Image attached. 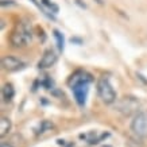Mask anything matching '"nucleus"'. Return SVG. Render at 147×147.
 Segmentation results:
<instances>
[{"label":"nucleus","mask_w":147,"mask_h":147,"mask_svg":"<svg viewBox=\"0 0 147 147\" xmlns=\"http://www.w3.org/2000/svg\"><path fill=\"white\" fill-rule=\"evenodd\" d=\"M93 81V77L86 70H77L67 80V85L73 92L74 100L80 107H84L86 104V98L89 93V85Z\"/></svg>","instance_id":"obj_1"},{"label":"nucleus","mask_w":147,"mask_h":147,"mask_svg":"<svg viewBox=\"0 0 147 147\" xmlns=\"http://www.w3.org/2000/svg\"><path fill=\"white\" fill-rule=\"evenodd\" d=\"M31 28L28 23H19L11 34V43L13 46H26L31 40Z\"/></svg>","instance_id":"obj_2"},{"label":"nucleus","mask_w":147,"mask_h":147,"mask_svg":"<svg viewBox=\"0 0 147 147\" xmlns=\"http://www.w3.org/2000/svg\"><path fill=\"white\" fill-rule=\"evenodd\" d=\"M97 94L105 104H113L116 101V92L107 77H101L97 81Z\"/></svg>","instance_id":"obj_3"},{"label":"nucleus","mask_w":147,"mask_h":147,"mask_svg":"<svg viewBox=\"0 0 147 147\" xmlns=\"http://www.w3.org/2000/svg\"><path fill=\"white\" fill-rule=\"evenodd\" d=\"M139 100L136 97H132V96H124L123 98H120L119 101H116V105H115V109L119 111L120 113L123 115L128 116L131 113L136 112L138 113V109H139Z\"/></svg>","instance_id":"obj_4"},{"label":"nucleus","mask_w":147,"mask_h":147,"mask_svg":"<svg viewBox=\"0 0 147 147\" xmlns=\"http://www.w3.org/2000/svg\"><path fill=\"white\" fill-rule=\"evenodd\" d=\"M131 131L138 138H147V113L138 112L135 113L131 121Z\"/></svg>","instance_id":"obj_5"},{"label":"nucleus","mask_w":147,"mask_h":147,"mask_svg":"<svg viewBox=\"0 0 147 147\" xmlns=\"http://www.w3.org/2000/svg\"><path fill=\"white\" fill-rule=\"evenodd\" d=\"M1 66L8 71H19L27 66V63L15 55H5L1 59Z\"/></svg>","instance_id":"obj_6"},{"label":"nucleus","mask_w":147,"mask_h":147,"mask_svg":"<svg viewBox=\"0 0 147 147\" xmlns=\"http://www.w3.org/2000/svg\"><path fill=\"white\" fill-rule=\"evenodd\" d=\"M57 54L54 53L53 50H47L45 51L43 57L40 58V61L38 62V67L39 69H47V67H51L54 63L57 62Z\"/></svg>","instance_id":"obj_7"},{"label":"nucleus","mask_w":147,"mask_h":147,"mask_svg":"<svg viewBox=\"0 0 147 147\" xmlns=\"http://www.w3.org/2000/svg\"><path fill=\"white\" fill-rule=\"evenodd\" d=\"M1 96H3V100L5 102L12 101L13 96H15V89L11 84H4L3 88H1Z\"/></svg>","instance_id":"obj_8"},{"label":"nucleus","mask_w":147,"mask_h":147,"mask_svg":"<svg viewBox=\"0 0 147 147\" xmlns=\"http://www.w3.org/2000/svg\"><path fill=\"white\" fill-rule=\"evenodd\" d=\"M105 136H108V134H101V135H98L97 131H90L89 134H85V135L82 134V135H81V138H82V139H86V140H88V143H90V144L98 143L102 138H105Z\"/></svg>","instance_id":"obj_9"},{"label":"nucleus","mask_w":147,"mask_h":147,"mask_svg":"<svg viewBox=\"0 0 147 147\" xmlns=\"http://www.w3.org/2000/svg\"><path fill=\"white\" fill-rule=\"evenodd\" d=\"M11 127H12L11 120H9L8 117H5V116H1V119H0V136L1 138L5 136L11 131Z\"/></svg>","instance_id":"obj_10"},{"label":"nucleus","mask_w":147,"mask_h":147,"mask_svg":"<svg viewBox=\"0 0 147 147\" xmlns=\"http://www.w3.org/2000/svg\"><path fill=\"white\" fill-rule=\"evenodd\" d=\"M54 127V124L51 123V121L49 120H42L39 123V125H38V128L35 129V134L39 135V134H45L46 131H50V129Z\"/></svg>","instance_id":"obj_11"},{"label":"nucleus","mask_w":147,"mask_h":147,"mask_svg":"<svg viewBox=\"0 0 147 147\" xmlns=\"http://www.w3.org/2000/svg\"><path fill=\"white\" fill-rule=\"evenodd\" d=\"M54 32V38H55V40H57V47L59 51H63V49H65V38H63V34L59 30H53Z\"/></svg>","instance_id":"obj_12"},{"label":"nucleus","mask_w":147,"mask_h":147,"mask_svg":"<svg viewBox=\"0 0 147 147\" xmlns=\"http://www.w3.org/2000/svg\"><path fill=\"white\" fill-rule=\"evenodd\" d=\"M42 4L46 5L49 9H51V12H53V13H57L58 11H59V7H58L55 3L50 1V0H42Z\"/></svg>","instance_id":"obj_13"},{"label":"nucleus","mask_w":147,"mask_h":147,"mask_svg":"<svg viewBox=\"0 0 147 147\" xmlns=\"http://www.w3.org/2000/svg\"><path fill=\"white\" fill-rule=\"evenodd\" d=\"M40 85L45 88V89H53V80L49 78V76H46V78L40 81Z\"/></svg>","instance_id":"obj_14"},{"label":"nucleus","mask_w":147,"mask_h":147,"mask_svg":"<svg viewBox=\"0 0 147 147\" xmlns=\"http://www.w3.org/2000/svg\"><path fill=\"white\" fill-rule=\"evenodd\" d=\"M31 1H32V3H34V4H35V5H36V7H38V8H39V9H40V11H42V12L45 13L46 16H47V18H50V19H54V16H53V15H51V13H49V12H46L45 9L42 8V5H40V4H39V1H36V0H31Z\"/></svg>","instance_id":"obj_15"},{"label":"nucleus","mask_w":147,"mask_h":147,"mask_svg":"<svg viewBox=\"0 0 147 147\" xmlns=\"http://www.w3.org/2000/svg\"><path fill=\"white\" fill-rule=\"evenodd\" d=\"M13 5L15 4V3H13L12 0H1V5H3V7H4V5Z\"/></svg>","instance_id":"obj_16"},{"label":"nucleus","mask_w":147,"mask_h":147,"mask_svg":"<svg viewBox=\"0 0 147 147\" xmlns=\"http://www.w3.org/2000/svg\"><path fill=\"white\" fill-rule=\"evenodd\" d=\"M76 4H78L81 8H86V4H85V3H82L81 0H76Z\"/></svg>","instance_id":"obj_17"},{"label":"nucleus","mask_w":147,"mask_h":147,"mask_svg":"<svg viewBox=\"0 0 147 147\" xmlns=\"http://www.w3.org/2000/svg\"><path fill=\"white\" fill-rule=\"evenodd\" d=\"M70 42H71V43H73V42H76V43H78V45H81V43H82V42H81V39H78V38H71Z\"/></svg>","instance_id":"obj_18"},{"label":"nucleus","mask_w":147,"mask_h":147,"mask_svg":"<svg viewBox=\"0 0 147 147\" xmlns=\"http://www.w3.org/2000/svg\"><path fill=\"white\" fill-rule=\"evenodd\" d=\"M1 147H13L12 144H8V143H1Z\"/></svg>","instance_id":"obj_19"},{"label":"nucleus","mask_w":147,"mask_h":147,"mask_svg":"<svg viewBox=\"0 0 147 147\" xmlns=\"http://www.w3.org/2000/svg\"><path fill=\"white\" fill-rule=\"evenodd\" d=\"M105 147H111V146H105Z\"/></svg>","instance_id":"obj_20"}]
</instances>
